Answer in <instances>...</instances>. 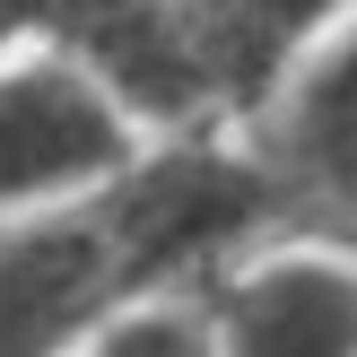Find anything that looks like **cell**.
<instances>
[{
  "label": "cell",
  "mask_w": 357,
  "mask_h": 357,
  "mask_svg": "<svg viewBox=\"0 0 357 357\" xmlns=\"http://www.w3.org/2000/svg\"><path fill=\"white\" fill-rule=\"evenodd\" d=\"M271 192L296 201L305 218L357 227V26L331 35L314 70L296 79L271 139Z\"/></svg>",
  "instance_id": "5"
},
{
  "label": "cell",
  "mask_w": 357,
  "mask_h": 357,
  "mask_svg": "<svg viewBox=\"0 0 357 357\" xmlns=\"http://www.w3.org/2000/svg\"><path fill=\"white\" fill-rule=\"evenodd\" d=\"M271 201H279L271 174L236 166V157H218V149L157 157V166H139V174H114V192H105L114 236H122V253H131L139 279H166V271H192V261L227 253Z\"/></svg>",
  "instance_id": "4"
},
{
  "label": "cell",
  "mask_w": 357,
  "mask_h": 357,
  "mask_svg": "<svg viewBox=\"0 0 357 357\" xmlns=\"http://www.w3.org/2000/svg\"><path fill=\"white\" fill-rule=\"evenodd\" d=\"M17 26H26V9H17V0H0V44H9Z\"/></svg>",
  "instance_id": "9"
},
{
  "label": "cell",
  "mask_w": 357,
  "mask_h": 357,
  "mask_svg": "<svg viewBox=\"0 0 357 357\" xmlns=\"http://www.w3.org/2000/svg\"><path fill=\"white\" fill-rule=\"evenodd\" d=\"M96 357H209V340H201L192 314H139V323H122Z\"/></svg>",
  "instance_id": "8"
},
{
  "label": "cell",
  "mask_w": 357,
  "mask_h": 357,
  "mask_svg": "<svg viewBox=\"0 0 357 357\" xmlns=\"http://www.w3.org/2000/svg\"><path fill=\"white\" fill-rule=\"evenodd\" d=\"M17 9H26V26H44L114 105L183 122V114H201V105L218 96V79H209V61H201V44H192V26H183L174 0H17Z\"/></svg>",
  "instance_id": "3"
},
{
  "label": "cell",
  "mask_w": 357,
  "mask_h": 357,
  "mask_svg": "<svg viewBox=\"0 0 357 357\" xmlns=\"http://www.w3.org/2000/svg\"><path fill=\"white\" fill-rule=\"evenodd\" d=\"M174 9H183L218 96H261L349 0H174Z\"/></svg>",
  "instance_id": "7"
},
{
  "label": "cell",
  "mask_w": 357,
  "mask_h": 357,
  "mask_svg": "<svg viewBox=\"0 0 357 357\" xmlns=\"http://www.w3.org/2000/svg\"><path fill=\"white\" fill-rule=\"evenodd\" d=\"M122 157H131V122L79 61L0 70V209L105 183L122 174Z\"/></svg>",
  "instance_id": "1"
},
{
  "label": "cell",
  "mask_w": 357,
  "mask_h": 357,
  "mask_svg": "<svg viewBox=\"0 0 357 357\" xmlns=\"http://www.w3.org/2000/svg\"><path fill=\"white\" fill-rule=\"evenodd\" d=\"M236 357H357V271L340 261H271L227 296Z\"/></svg>",
  "instance_id": "6"
},
{
  "label": "cell",
  "mask_w": 357,
  "mask_h": 357,
  "mask_svg": "<svg viewBox=\"0 0 357 357\" xmlns=\"http://www.w3.org/2000/svg\"><path fill=\"white\" fill-rule=\"evenodd\" d=\"M122 288H139L131 253L114 236V209H70L26 236H0V357L70 349Z\"/></svg>",
  "instance_id": "2"
}]
</instances>
